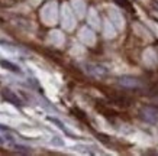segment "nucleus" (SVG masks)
<instances>
[{"mask_svg":"<svg viewBox=\"0 0 158 156\" xmlns=\"http://www.w3.org/2000/svg\"><path fill=\"white\" fill-rule=\"evenodd\" d=\"M48 120H49V122H54V123H55V124H58V127H60V129H62L64 132H67V129L64 127V124H62L61 122H60V120H57V118H54V117H48Z\"/></svg>","mask_w":158,"mask_h":156,"instance_id":"0eeeda50","label":"nucleus"},{"mask_svg":"<svg viewBox=\"0 0 158 156\" xmlns=\"http://www.w3.org/2000/svg\"><path fill=\"white\" fill-rule=\"evenodd\" d=\"M2 95H3V98H5L6 101H9V103L15 104V106H22V100L15 94L13 91H10L9 88H3V90H2Z\"/></svg>","mask_w":158,"mask_h":156,"instance_id":"20e7f679","label":"nucleus"},{"mask_svg":"<svg viewBox=\"0 0 158 156\" xmlns=\"http://www.w3.org/2000/svg\"><path fill=\"white\" fill-rule=\"evenodd\" d=\"M141 117L144 118L145 122H148V123H157L158 122V111L154 109H147L141 110Z\"/></svg>","mask_w":158,"mask_h":156,"instance_id":"7ed1b4c3","label":"nucleus"},{"mask_svg":"<svg viewBox=\"0 0 158 156\" xmlns=\"http://www.w3.org/2000/svg\"><path fill=\"white\" fill-rule=\"evenodd\" d=\"M15 150L19 152V153H25V155H28V153H31V149L26 146H22V145H13Z\"/></svg>","mask_w":158,"mask_h":156,"instance_id":"423d86ee","label":"nucleus"},{"mask_svg":"<svg viewBox=\"0 0 158 156\" xmlns=\"http://www.w3.org/2000/svg\"><path fill=\"white\" fill-rule=\"evenodd\" d=\"M0 143H5V140H3V139H2V137H0Z\"/></svg>","mask_w":158,"mask_h":156,"instance_id":"1a4fd4ad","label":"nucleus"},{"mask_svg":"<svg viewBox=\"0 0 158 156\" xmlns=\"http://www.w3.org/2000/svg\"><path fill=\"white\" fill-rule=\"evenodd\" d=\"M115 2L119 6H123V7H126V9H131V5L128 3V0H115Z\"/></svg>","mask_w":158,"mask_h":156,"instance_id":"6e6552de","label":"nucleus"},{"mask_svg":"<svg viewBox=\"0 0 158 156\" xmlns=\"http://www.w3.org/2000/svg\"><path fill=\"white\" fill-rule=\"evenodd\" d=\"M84 70L89 75L94 77V78H105L107 75V68H105L103 65H99V64H86L84 65Z\"/></svg>","mask_w":158,"mask_h":156,"instance_id":"f257e3e1","label":"nucleus"},{"mask_svg":"<svg viewBox=\"0 0 158 156\" xmlns=\"http://www.w3.org/2000/svg\"><path fill=\"white\" fill-rule=\"evenodd\" d=\"M0 65L3 66V68H6V70L12 71V72H16V74H19L20 72V68L16 65V64H12V62L5 61V59H2V61H0Z\"/></svg>","mask_w":158,"mask_h":156,"instance_id":"39448f33","label":"nucleus"},{"mask_svg":"<svg viewBox=\"0 0 158 156\" xmlns=\"http://www.w3.org/2000/svg\"><path fill=\"white\" fill-rule=\"evenodd\" d=\"M118 82H119L122 87H125V88H138V87H141L139 80H136L134 77H129V75L120 77L119 80H118Z\"/></svg>","mask_w":158,"mask_h":156,"instance_id":"f03ea898","label":"nucleus"}]
</instances>
